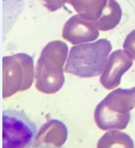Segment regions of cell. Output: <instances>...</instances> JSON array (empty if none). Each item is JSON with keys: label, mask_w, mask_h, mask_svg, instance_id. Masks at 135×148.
Returning <instances> with one entry per match:
<instances>
[{"label": "cell", "mask_w": 135, "mask_h": 148, "mask_svg": "<svg viewBox=\"0 0 135 148\" xmlns=\"http://www.w3.org/2000/svg\"><path fill=\"white\" fill-rule=\"evenodd\" d=\"M31 148H64V147H58L49 143H40V145H34Z\"/></svg>", "instance_id": "10"}, {"label": "cell", "mask_w": 135, "mask_h": 148, "mask_svg": "<svg viewBox=\"0 0 135 148\" xmlns=\"http://www.w3.org/2000/svg\"><path fill=\"white\" fill-rule=\"evenodd\" d=\"M62 37L74 45L91 43L98 40L99 30L95 22L86 21L82 16L75 14L66 22L62 30Z\"/></svg>", "instance_id": "4"}, {"label": "cell", "mask_w": 135, "mask_h": 148, "mask_svg": "<svg viewBox=\"0 0 135 148\" xmlns=\"http://www.w3.org/2000/svg\"><path fill=\"white\" fill-rule=\"evenodd\" d=\"M112 45L106 38L72 47L65 64V72L79 78L102 75L111 54Z\"/></svg>", "instance_id": "1"}, {"label": "cell", "mask_w": 135, "mask_h": 148, "mask_svg": "<svg viewBox=\"0 0 135 148\" xmlns=\"http://www.w3.org/2000/svg\"><path fill=\"white\" fill-rule=\"evenodd\" d=\"M122 18V8L116 0H108L102 16L95 22L99 31H109L117 26Z\"/></svg>", "instance_id": "7"}, {"label": "cell", "mask_w": 135, "mask_h": 148, "mask_svg": "<svg viewBox=\"0 0 135 148\" xmlns=\"http://www.w3.org/2000/svg\"><path fill=\"white\" fill-rule=\"evenodd\" d=\"M42 3L51 12L59 10V8L62 7V6H64V4H65L62 0H42Z\"/></svg>", "instance_id": "9"}, {"label": "cell", "mask_w": 135, "mask_h": 148, "mask_svg": "<svg viewBox=\"0 0 135 148\" xmlns=\"http://www.w3.org/2000/svg\"><path fill=\"white\" fill-rule=\"evenodd\" d=\"M68 47L61 41H54L48 43L42 50L41 58L37 63V87L43 91L47 85V80L55 79L61 87L65 81L64 78V63L68 58Z\"/></svg>", "instance_id": "3"}, {"label": "cell", "mask_w": 135, "mask_h": 148, "mask_svg": "<svg viewBox=\"0 0 135 148\" xmlns=\"http://www.w3.org/2000/svg\"><path fill=\"white\" fill-rule=\"evenodd\" d=\"M123 50L135 60V30L130 31L123 42Z\"/></svg>", "instance_id": "8"}, {"label": "cell", "mask_w": 135, "mask_h": 148, "mask_svg": "<svg viewBox=\"0 0 135 148\" xmlns=\"http://www.w3.org/2000/svg\"><path fill=\"white\" fill-rule=\"evenodd\" d=\"M62 1L71 4L79 16L90 22H96L102 16L108 4V0H62Z\"/></svg>", "instance_id": "6"}, {"label": "cell", "mask_w": 135, "mask_h": 148, "mask_svg": "<svg viewBox=\"0 0 135 148\" xmlns=\"http://www.w3.org/2000/svg\"><path fill=\"white\" fill-rule=\"evenodd\" d=\"M133 64V59L124 50H115L109 55L101 82L105 88H114L121 84V78Z\"/></svg>", "instance_id": "5"}, {"label": "cell", "mask_w": 135, "mask_h": 148, "mask_svg": "<svg viewBox=\"0 0 135 148\" xmlns=\"http://www.w3.org/2000/svg\"><path fill=\"white\" fill-rule=\"evenodd\" d=\"M37 125L25 112L7 109L3 112V148H31L37 137Z\"/></svg>", "instance_id": "2"}]
</instances>
